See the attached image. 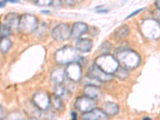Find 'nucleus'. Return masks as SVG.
Instances as JSON below:
<instances>
[{"label": "nucleus", "mask_w": 160, "mask_h": 120, "mask_svg": "<svg viewBox=\"0 0 160 120\" xmlns=\"http://www.w3.org/2000/svg\"><path fill=\"white\" fill-rule=\"evenodd\" d=\"M115 58L120 66L128 70L136 68L141 62V58L138 53L128 48H121L116 51Z\"/></svg>", "instance_id": "1"}, {"label": "nucleus", "mask_w": 160, "mask_h": 120, "mask_svg": "<svg viewBox=\"0 0 160 120\" xmlns=\"http://www.w3.org/2000/svg\"><path fill=\"white\" fill-rule=\"evenodd\" d=\"M76 48H73L70 46H66L60 48L55 52V59L58 63L61 65L69 64L75 61L79 60V55L77 52Z\"/></svg>", "instance_id": "2"}, {"label": "nucleus", "mask_w": 160, "mask_h": 120, "mask_svg": "<svg viewBox=\"0 0 160 120\" xmlns=\"http://www.w3.org/2000/svg\"><path fill=\"white\" fill-rule=\"evenodd\" d=\"M95 63L105 72L111 75H113L119 67V63L115 56H112L109 54H103L98 56L95 59Z\"/></svg>", "instance_id": "3"}, {"label": "nucleus", "mask_w": 160, "mask_h": 120, "mask_svg": "<svg viewBox=\"0 0 160 120\" xmlns=\"http://www.w3.org/2000/svg\"><path fill=\"white\" fill-rule=\"evenodd\" d=\"M142 35L150 39H157L160 37V23L156 19L147 18L140 26Z\"/></svg>", "instance_id": "4"}, {"label": "nucleus", "mask_w": 160, "mask_h": 120, "mask_svg": "<svg viewBox=\"0 0 160 120\" xmlns=\"http://www.w3.org/2000/svg\"><path fill=\"white\" fill-rule=\"evenodd\" d=\"M38 28V20L35 15L24 14L20 17L18 31L22 34L28 35L35 32Z\"/></svg>", "instance_id": "5"}, {"label": "nucleus", "mask_w": 160, "mask_h": 120, "mask_svg": "<svg viewBox=\"0 0 160 120\" xmlns=\"http://www.w3.org/2000/svg\"><path fill=\"white\" fill-rule=\"evenodd\" d=\"M52 38L58 42H62L71 38V29L67 23H59L51 31Z\"/></svg>", "instance_id": "6"}, {"label": "nucleus", "mask_w": 160, "mask_h": 120, "mask_svg": "<svg viewBox=\"0 0 160 120\" xmlns=\"http://www.w3.org/2000/svg\"><path fill=\"white\" fill-rule=\"evenodd\" d=\"M75 106L76 109L79 111L80 112H89V111H92L93 109H95V107H96V99L90 98L87 95L78 97L75 101Z\"/></svg>", "instance_id": "7"}, {"label": "nucleus", "mask_w": 160, "mask_h": 120, "mask_svg": "<svg viewBox=\"0 0 160 120\" xmlns=\"http://www.w3.org/2000/svg\"><path fill=\"white\" fill-rule=\"evenodd\" d=\"M65 71L66 76L73 82H78L82 78V67L78 61H75L68 64Z\"/></svg>", "instance_id": "8"}, {"label": "nucleus", "mask_w": 160, "mask_h": 120, "mask_svg": "<svg viewBox=\"0 0 160 120\" xmlns=\"http://www.w3.org/2000/svg\"><path fill=\"white\" fill-rule=\"evenodd\" d=\"M32 102L38 109L42 111H48L51 106V98L47 93L40 91L34 95Z\"/></svg>", "instance_id": "9"}, {"label": "nucleus", "mask_w": 160, "mask_h": 120, "mask_svg": "<svg viewBox=\"0 0 160 120\" xmlns=\"http://www.w3.org/2000/svg\"><path fill=\"white\" fill-rule=\"evenodd\" d=\"M88 75L95 78V79L98 80L99 82H108V81H111L113 78L112 75L105 72L103 70L101 69L95 63L93 64L91 68H89Z\"/></svg>", "instance_id": "10"}, {"label": "nucleus", "mask_w": 160, "mask_h": 120, "mask_svg": "<svg viewBox=\"0 0 160 120\" xmlns=\"http://www.w3.org/2000/svg\"><path fill=\"white\" fill-rule=\"evenodd\" d=\"M20 17L17 13H9L4 17L3 23L8 26L12 31H15L18 30Z\"/></svg>", "instance_id": "11"}, {"label": "nucleus", "mask_w": 160, "mask_h": 120, "mask_svg": "<svg viewBox=\"0 0 160 120\" xmlns=\"http://www.w3.org/2000/svg\"><path fill=\"white\" fill-rule=\"evenodd\" d=\"M88 31V26L82 22H78L73 24L71 28V38H78L86 34Z\"/></svg>", "instance_id": "12"}, {"label": "nucleus", "mask_w": 160, "mask_h": 120, "mask_svg": "<svg viewBox=\"0 0 160 120\" xmlns=\"http://www.w3.org/2000/svg\"><path fill=\"white\" fill-rule=\"evenodd\" d=\"M82 118L84 119H88V120H104L108 119V116L106 115V113L102 111V109H97L95 108L92 111H89V112L84 113Z\"/></svg>", "instance_id": "13"}, {"label": "nucleus", "mask_w": 160, "mask_h": 120, "mask_svg": "<svg viewBox=\"0 0 160 120\" xmlns=\"http://www.w3.org/2000/svg\"><path fill=\"white\" fill-rule=\"evenodd\" d=\"M93 47L92 40L89 38H78L75 42V48L82 53L89 52Z\"/></svg>", "instance_id": "14"}, {"label": "nucleus", "mask_w": 160, "mask_h": 120, "mask_svg": "<svg viewBox=\"0 0 160 120\" xmlns=\"http://www.w3.org/2000/svg\"><path fill=\"white\" fill-rule=\"evenodd\" d=\"M65 76L66 71L62 68H55L51 73V78L55 83H62Z\"/></svg>", "instance_id": "15"}, {"label": "nucleus", "mask_w": 160, "mask_h": 120, "mask_svg": "<svg viewBox=\"0 0 160 120\" xmlns=\"http://www.w3.org/2000/svg\"><path fill=\"white\" fill-rule=\"evenodd\" d=\"M84 94L90 98L98 99L101 96V91L98 89V86L87 85L84 88Z\"/></svg>", "instance_id": "16"}, {"label": "nucleus", "mask_w": 160, "mask_h": 120, "mask_svg": "<svg viewBox=\"0 0 160 120\" xmlns=\"http://www.w3.org/2000/svg\"><path fill=\"white\" fill-rule=\"evenodd\" d=\"M118 110H119L118 105L115 102H107L102 106V111L106 113V115L108 116H114L117 115Z\"/></svg>", "instance_id": "17"}, {"label": "nucleus", "mask_w": 160, "mask_h": 120, "mask_svg": "<svg viewBox=\"0 0 160 120\" xmlns=\"http://www.w3.org/2000/svg\"><path fill=\"white\" fill-rule=\"evenodd\" d=\"M54 93H55V95L60 97L63 100L68 97L69 89L64 84H62V83H55V86L54 87Z\"/></svg>", "instance_id": "18"}, {"label": "nucleus", "mask_w": 160, "mask_h": 120, "mask_svg": "<svg viewBox=\"0 0 160 120\" xmlns=\"http://www.w3.org/2000/svg\"><path fill=\"white\" fill-rule=\"evenodd\" d=\"M51 105L53 108L56 111H64V103L62 99L60 97L57 96L56 95H54L51 98Z\"/></svg>", "instance_id": "19"}, {"label": "nucleus", "mask_w": 160, "mask_h": 120, "mask_svg": "<svg viewBox=\"0 0 160 120\" xmlns=\"http://www.w3.org/2000/svg\"><path fill=\"white\" fill-rule=\"evenodd\" d=\"M130 28L127 25H122L115 31V38L116 39H122L129 35Z\"/></svg>", "instance_id": "20"}, {"label": "nucleus", "mask_w": 160, "mask_h": 120, "mask_svg": "<svg viewBox=\"0 0 160 120\" xmlns=\"http://www.w3.org/2000/svg\"><path fill=\"white\" fill-rule=\"evenodd\" d=\"M11 45H12V42H11V41L8 38V37L1 38V42H0L1 52H2V54H5V53L8 52V51H9L10 48H11Z\"/></svg>", "instance_id": "21"}, {"label": "nucleus", "mask_w": 160, "mask_h": 120, "mask_svg": "<svg viewBox=\"0 0 160 120\" xmlns=\"http://www.w3.org/2000/svg\"><path fill=\"white\" fill-rule=\"evenodd\" d=\"M114 75H115L116 77H118L120 79H125L128 77L129 75V71H128V69L123 68L122 66L118 67V69L115 71V72L113 74Z\"/></svg>", "instance_id": "22"}, {"label": "nucleus", "mask_w": 160, "mask_h": 120, "mask_svg": "<svg viewBox=\"0 0 160 120\" xmlns=\"http://www.w3.org/2000/svg\"><path fill=\"white\" fill-rule=\"evenodd\" d=\"M12 30L7 26L6 24H4L2 22L1 24V30H0V35H1V38H5V37H8L9 35H11L12 34Z\"/></svg>", "instance_id": "23"}, {"label": "nucleus", "mask_w": 160, "mask_h": 120, "mask_svg": "<svg viewBox=\"0 0 160 120\" xmlns=\"http://www.w3.org/2000/svg\"><path fill=\"white\" fill-rule=\"evenodd\" d=\"M35 2L40 7H47L53 3V0H35Z\"/></svg>", "instance_id": "24"}, {"label": "nucleus", "mask_w": 160, "mask_h": 120, "mask_svg": "<svg viewBox=\"0 0 160 120\" xmlns=\"http://www.w3.org/2000/svg\"><path fill=\"white\" fill-rule=\"evenodd\" d=\"M61 2L67 6H73L76 2V0H60Z\"/></svg>", "instance_id": "25"}, {"label": "nucleus", "mask_w": 160, "mask_h": 120, "mask_svg": "<svg viewBox=\"0 0 160 120\" xmlns=\"http://www.w3.org/2000/svg\"><path fill=\"white\" fill-rule=\"evenodd\" d=\"M154 15L155 17V19L160 23V9H157L154 13Z\"/></svg>", "instance_id": "26"}, {"label": "nucleus", "mask_w": 160, "mask_h": 120, "mask_svg": "<svg viewBox=\"0 0 160 120\" xmlns=\"http://www.w3.org/2000/svg\"><path fill=\"white\" fill-rule=\"evenodd\" d=\"M142 10H144V8H141V9L137 10V11H135V12H133L132 14H131V15H128V18H131V17H133V16H134V15H137V14H138V13H139V12H141V11H142Z\"/></svg>", "instance_id": "27"}, {"label": "nucleus", "mask_w": 160, "mask_h": 120, "mask_svg": "<svg viewBox=\"0 0 160 120\" xmlns=\"http://www.w3.org/2000/svg\"><path fill=\"white\" fill-rule=\"evenodd\" d=\"M155 6H156L158 9H160V0H156L155 1Z\"/></svg>", "instance_id": "28"}, {"label": "nucleus", "mask_w": 160, "mask_h": 120, "mask_svg": "<svg viewBox=\"0 0 160 120\" xmlns=\"http://www.w3.org/2000/svg\"><path fill=\"white\" fill-rule=\"evenodd\" d=\"M7 2H18V0H6Z\"/></svg>", "instance_id": "29"}, {"label": "nucleus", "mask_w": 160, "mask_h": 120, "mask_svg": "<svg viewBox=\"0 0 160 120\" xmlns=\"http://www.w3.org/2000/svg\"><path fill=\"white\" fill-rule=\"evenodd\" d=\"M72 118L73 119H76V114H75V112H72Z\"/></svg>", "instance_id": "30"}, {"label": "nucleus", "mask_w": 160, "mask_h": 120, "mask_svg": "<svg viewBox=\"0 0 160 120\" xmlns=\"http://www.w3.org/2000/svg\"><path fill=\"white\" fill-rule=\"evenodd\" d=\"M143 119H151V118H143Z\"/></svg>", "instance_id": "31"}, {"label": "nucleus", "mask_w": 160, "mask_h": 120, "mask_svg": "<svg viewBox=\"0 0 160 120\" xmlns=\"http://www.w3.org/2000/svg\"><path fill=\"white\" fill-rule=\"evenodd\" d=\"M78 1V2H81V1H82V0H76V2Z\"/></svg>", "instance_id": "32"}]
</instances>
